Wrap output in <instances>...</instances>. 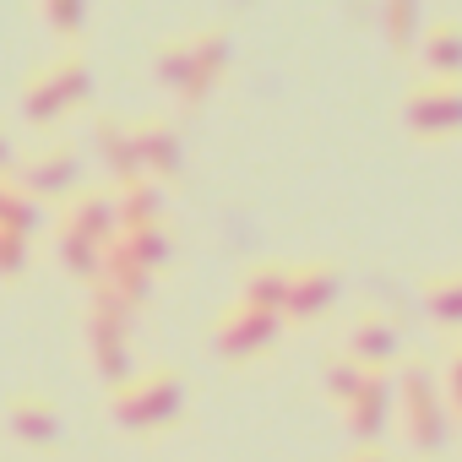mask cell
<instances>
[{"label": "cell", "mask_w": 462, "mask_h": 462, "mask_svg": "<svg viewBox=\"0 0 462 462\" xmlns=\"http://www.w3.org/2000/svg\"><path fill=\"white\" fill-rule=\"evenodd\" d=\"M430 71H440V77H457L462 71V28H451V23H440L435 33H430Z\"/></svg>", "instance_id": "cell-1"}, {"label": "cell", "mask_w": 462, "mask_h": 462, "mask_svg": "<svg viewBox=\"0 0 462 462\" xmlns=\"http://www.w3.org/2000/svg\"><path fill=\"white\" fill-rule=\"evenodd\" d=\"M435 98H440V104H430V93H419V125H435V131L462 125V93H457V88H440Z\"/></svg>", "instance_id": "cell-2"}, {"label": "cell", "mask_w": 462, "mask_h": 462, "mask_svg": "<svg viewBox=\"0 0 462 462\" xmlns=\"http://www.w3.org/2000/svg\"><path fill=\"white\" fill-rule=\"evenodd\" d=\"M430 310H435V321L462 327V273H457V278H435V283H430Z\"/></svg>", "instance_id": "cell-3"}, {"label": "cell", "mask_w": 462, "mask_h": 462, "mask_svg": "<svg viewBox=\"0 0 462 462\" xmlns=\"http://www.w3.org/2000/svg\"><path fill=\"white\" fill-rule=\"evenodd\" d=\"M446 392H451V402L462 408V348L451 354V365H446Z\"/></svg>", "instance_id": "cell-4"}]
</instances>
